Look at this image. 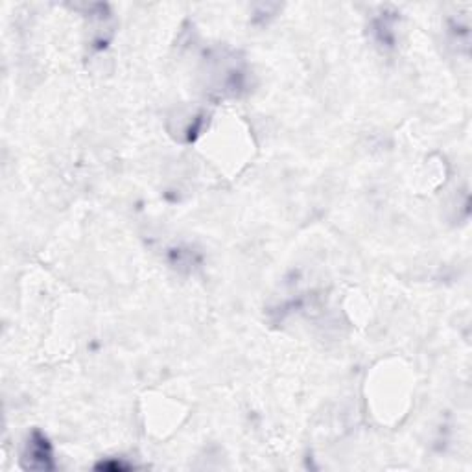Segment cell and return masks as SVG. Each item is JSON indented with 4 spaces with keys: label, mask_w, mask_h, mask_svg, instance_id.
<instances>
[{
    "label": "cell",
    "mask_w": 472,
    "mask_h": 472,
    "mask_svg": "<svg viewBox=\"0 0 472 472\" xmlns=\"http://www.w3.org/2000/svg\"><path fill=\"white\" fill-rule=\"evenodd\" d=\"M28 456L32 458V463H30V467H32V468L52 467V465H48V461L52 459V452H50L48 441L41 434H35V437L32 439V443H30Z\"/></svg>",
    "instance_id": "1"
}]
</instances>
